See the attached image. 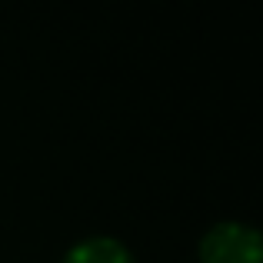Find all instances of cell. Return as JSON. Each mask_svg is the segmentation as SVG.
I'll list each match as a JSON object with an SVG mask.
<instances>
[{"label":"cell","mask_w":263,"mask_h":263,"mask_svg":"<svg viewBox=\"0 0 263 263\" xmlns=\"http://www.w3.org/2000/svg\"><path fill=\"white\" fill-rule=\"evenodd\" d=\"M200 260L203 263H263L260 260V233L237 220L210 227L200 240Z\"/></svg>","instance_id":"6da1fadb"},{"label":"cell","mask_w":263,"mask_h":263,"mask_svg":"<svg viewBox=\"0 0 263 263\" xmlns=\"http://www.w3.org/2000/svg\"><path fill=\"white\" fill-rule=\"evenodd\" d=\"M64 263H137L134 253L114 237H87L77 247H70V253Z\"/></svg>","instance_id":"7a4b0ae2"}]
</instances>
